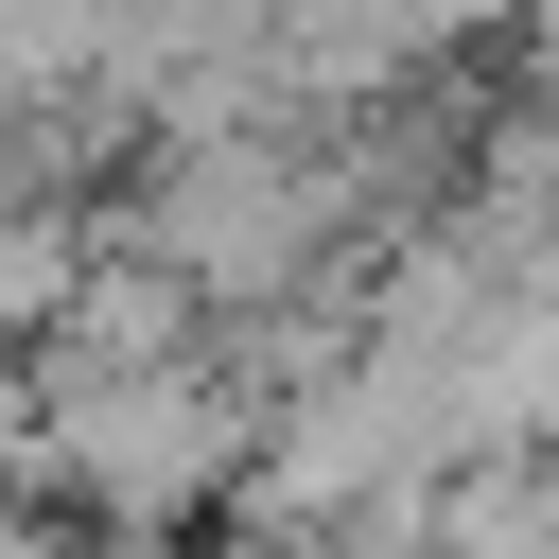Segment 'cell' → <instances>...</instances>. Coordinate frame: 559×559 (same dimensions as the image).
Segmentation results:
<instances>
[{
  "label": "cell",
  "mask_w": 559,
  "mask_h": 559,
  "mask_svg": "<svg viewBox=\"0 0 559 559\" xmlns=\"http://www.w3.org/2000/svg\"><path fill=\"white\" fill-rule=\"evenodd\" d=\"M35 419H52V489L70 524L105 542H175L210 507H245L262 472V384L175 349V367H35Z\"/></svg>",
  "instance_id": "obj_1"
},
{
  "label": "cell",
  "mask_w": 559,
  "mask_h": 559,
  "mask_svg": "<svg viewBox=\"0 0 559 559\" xmlns=\"http://www.w3.org/2000/svg\"><path fill=\"white\" fill-rule=\"evenodd\" d=\"M437 559H559V437L454 454L437 472Z\"/></svg>",
  "instance_id": "obj_2"
},
{
  "label": "cell",
  "mask_w": 559,
  "mask_h": 559,
  "mask_svg": "<svg viewBox=\"0 0 559 559\" xmlns=\"http://www.w3.org/2000/svg\"><path fill=\"white\" fill-rule=\"evenodd\" d=\"M210 559H314V542H280V524H245V542H210Z\"/></svg>",
  "instance_id": "obj_3"
}]
</instances>
